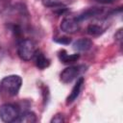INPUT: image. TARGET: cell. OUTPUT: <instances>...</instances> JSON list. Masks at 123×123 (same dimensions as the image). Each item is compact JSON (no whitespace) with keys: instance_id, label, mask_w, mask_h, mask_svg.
<instances>
[{"instance_id":"obj_2","label":"cell","mask_w":123,"mask_h":123,"mask_svg":"<svg viewBox=\"0 0 123 123\" xmlns=\"http://www.w3.org/2000/svg\"><path fill=\"white\" fill-rule=\"evenodd\" d=\"M36 53H37V48L33 40L26 38L19 41L17 45V54L21 60L26 62L30 61L34 59Z\"/></svg>"},{"instance_id":"obj_9","label":"cell","mask_w":123,"mask_h":123,"mask_svg":"<svg viewBox=\"0 0 123 123\" xmlns=\"http://www.w3.org/2000/svg\"><path fill=\"white\" fill-rule=\"evenodd\" d=\"M35 63L37 65V68L39 69H45L46 67H48L50 65V61L48 58L45 57V55L42 53V52H39V51H37L35 57Z\"/></svg>"},{"instance_id":"obj_4","label":"cell","mask_w":123,"mask_h":123,"mask_svg":"<svg viewBox=\"0 0 123 123\" xmlns=\"http://www.w3.org/2000/svg\"><path fill=\"white\" fill-rule=\"evenodd\" d=\"M19 114L18 108L12 104H3L0 107V118L4 122H15Z\"/></svg>"},{"instance_id":"obj_1","label":"cell","mask_w":123,"mask_h":123,"mask_svg":"<svg viewBox=\"0 0 123 123\" xmlns=\"http://www.w3.org/2000/svg\"><path fill=\"white\" fill-rule=\"evenodd\" d=\"M22 85V79L18 75H9L2 79L1 88L9 96H15L20 90Z\"/></svg>"},{"instance_id":"obj_10","label":"cell","mask_w":123,"mask_h":123,"mask_svg":"<svg viewBox=\"0 0 123 123\" xmlns=\"http://www.w3.org/2000/svg\"><path fill=\"white\" fill-rule=\"evenodd\" d=\"M59 56V59L63 63H73L75 62L78 61V59L80 58V55L79 54H72V55H68L66 53L65 50H61L58 54Z\"/></svg>"},{"instance_id":"obj_3","label":"cell","mask_w":123,"mask_h":123,"mask_svg":"<svg viewBox=\"0 0 123 123\" xmlns=\"http://www.w3.org/2000/svg\"><path fill=\"white\" fill-rule=\"evenodd\" d=\"M86 70V65H72L64 68L60 75V79L63 84H69Z\"/></svg>"},{"instance_id":"obj_13","label":"cell","mask_w":123,"mask_h":123,"mask_svg":"<svg viewBox=\"0 0 123 123\" xmlns=\"http://www.w3.org/2000/svg\"><path fill=\"white\" fill-rule=\"evenodd\" d=\"M53 40L57 43H60V44H64V45H67L71 42V38L68 37H54Z\"/></svg>"},{"instance_id":"obj_5","label":"cell","mask_w":123,"mask_h":123,"mask_svg":"<svg viewBox=\"0 0 123 123\" xmlns=\"http://www.w3.org/2000/svg\"><path fill=\"white\" fill-rule=\"evenodd\" d=\"M80 24H81V22H79V20L77 19L76 16L68 15V16H65L62 20V22H61V29L64 33L74 34V33H76L80 29Z\"/></svg>"},{"instance_id":"obj_8","label":"cell","mask_w":123,"mask_h":123,"mask_svg":"<svg viewBox=\"0 0 123 123\" xmlns=\"http://www.w3.org/2000/svg\"><path fill=\"white\" fill-rule=\"evenodd\" d=\"M92 46V41L89 38L86 37H83L80 39H77L74 43H73V49L78 51V52H85L87 51L91 48Z\"/></svg>"},{"instance_id":"obj_11","label":"cell","mask_w":123,"mask_h":123,"mask_svg":"<svg viewBox=\"0 0 123 123\" xmlns=\"http://www.w3.org/2000/svg\"><path fill=\"white\" fill-rule=\"evenodd\" d=\"M37 121V116L33 111H26L19 114L18 118L15 122H23V123H33Z\"/></svg>"},{"instance_id":"obj_15","label":"cell","mask_w":123,"mask_h":123,"mask_svg":"<svg viewBox=\"0 0 123 123\" xmlns=\"http://www.w3.org/2000/svg\"><path fill=\"white\" fill-rule=\"evenodd\" d=\"M97 3H100V4H113L115 2H117L118 0H93Z\"/></svg>"},{"instance_id":"obj_14","label":"cell","mask_w":123,"mask_h":123,"mask_svg":"<svg viewBox=\"0 0 123 123\" xmlns=\"http://www.w3.org/2000/svg\"><path fill=\"white\" fill-rule=\"evenodd\" d=\"M63 121H64L63 115L61 114V113H58V114L54 115V117L51 119V123H62Z\"/></svg>"},{"instance_id":"obj_12","label":"cell","mask_w":123,"mask_h":123,"mask_svg":"<svg viewBox=\"0 0 123 123\" xmlns=\"http://www.w3.org/2000/svg\"><path fill=\"white\" fill-rule=\"evenodd\" d=\"M86 32L90 36L96 37V36L101 35L104 32V29L100 25H98V24H90V25H88V27L86 29Z\"/></svg>"},{"instance_id":"obj_6","label":"cell","mask_w":123,"mask_h":123,"mask_svg":"<svg viewBox=\"0 0 123 123\" xmlns=\"http://www.w3.org/2000/svg\"><path fill=\"white\" fill-rule=\"evenodd\" d=\"M84 83H85V80H84L83 77L78 78V80H77L76 84L74 85V86H73L71 92L69 93V95H68L67 98H66V105L72 104V103L78 98V96L80 95V92H81V90H82V88H83Z\"/></svg>"},{"instance_id":"obj_7","label":"cell","mask_w":123,"mask_h":123,"mask_svg":"<svg viewBox=\"0 0 123 123\" xmlns=\"http://www.w3.org/2000/svg\"><path fill=\"white\" fill-rule=\"evenodd\" d=\"M102 12V9L100 8H96V7H91V8H88L86 10H85L84 12H82L79 15H77V19L79 20V22H82L84 20H86V19H89L91 17H94L96 15H100Z\"/></svg>"}]
</instances>
